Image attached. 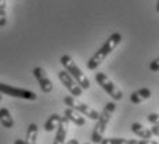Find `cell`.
Instances as JSON below:
<instances>
[{
    "label": "cell",
    "instance_id": "6da1fadb",
    "mask_svg": "<svg viewBox=\"0 0 159 144\" xmlns=\"http://www.w3.org/2000/svg\"><path fill=\"white\" fill-rule=\"evenodd\" d=\"M120 42H122V35L119 32L112 33V35L105 40V43H104L101 47H100L98 50H97L96 53L90 57V60H89L87 64H86L87 68L90 69V71L97 69L102 64V61H105V58L108 57L116 47H118V44L120 43Z\"/></svg>",
    "mask_w": 159,
    "mask_h": 144
},
{
    "label": "cell",
    "instance_id": "7a4b0ae2",
    "mask_svg": "<svg viewBox=\"0 0 159 144\" xmlns=\"http://www.w3.org/2000/svg\"><path fill=\"white\" fill-rule=\"evenodd\" d=\"M115 109H116V104L114 101H108V103L105 104L104 109L101 111V114H100L98 121H96V126H94L93 133H91V143L101 144V142L104 140V134H105L107 126H108Z\"/></svg>",
    "mask_w": 159,
    "mask_h": 144
},
{
    "label": "cell",
    "instance_id": "3957f363",
    "mask_svg": "<svg viewBox=\"0 0 159 144\" xmlns=\"http://www.w3.org/2000/svg\"><path fill=\"white\" fill-rule=\"evenodd\" d=\"M60 63L62 64V67L65 68V71L69 72V75L78 82L79 86L83 89V90L84 89H90V81H89V78L82 72V69L76 65V63L73 61V58L71 56L64 54V56L60 58Z\"/></svg>",
    "mask_w": 159,
    "mask_h": 144
},
{
    "label": "cell",
    "instance_id": "277c9868",
    "mask_svg": "<svg viewBox=\"0 0 159 144\" xmlns=\"http://www.w3.org/2000/svg\"><path fill=\"white\" fill-rule=\"evenodd\" d=\"M64 103H65L66 105L69 107V108H73V109H76L78 112H80L83 116H87V118L93 119V121H98V118H100L98 112H97L94 108H91L90 105H87L86 103L78 100L76 97L66 96L65 99H64Z\"/></svg>",
    "mask_w": 159,
    "mask_h": 144
},
{
    "label": "cell",
    "instance_id": "5b68a950",
    "mask_svg": "<svg viewBox=\"0 0 159 144\" xmlns=\"http://www.w3.org/2000/svg\"><path fill=\"white\" fill-rule=\"evenodd\" d=\"M96 82L104 89V90H105V93L108 94L112 100L119 101V100L123 99V93H122V90L116 86V85L104 72H97L96 73Z\"/></svg>",
    "mask_w": 159,
    "mask_h": 144
},
{
    "label": "cell",
    "instance_id": "8992f818",
    "mask_svg": "<svg viewBox=\"0 0 159 144\" xmlns=\"http://www.w3.org/2000/svg\"><path fill=\"white\" fill-rule=\"evenodd\" d=\"M0 93L8 94V96L17 97V99H24V100L33 101L38 99L35 91L26 90V89H21V87H15V86H11V85H7V83H2V82H0Z\"/></svg>",
    "mask_w": 159,
    "mask_h": 144
},
{
    "label": "cell",
    "instance_id": "52a82bcc",
    "mask_svg": "<svg viewBox=\"0 0 159 144\" xmlns=\"http://www.w3.org/2000/svg\"><path fill=\"white\" fill-rule=\"evenodd\" d=\"M58 78H60L61 83H62L64 86L68 89V91L72 94L73 97H80L82 94H83V89L79 86L78 82H76L75 79H73L72 76L69 75V72H66L65 69L58 72Z\"/></svg>",
    "mask_w": 159,
    "mask_h": 144
},
{
    "label": "cell",
    "instance_id": "ba28073f",
    "mask_svg": "<svg viewBox=\"0 0 159 144\" xmlns=\"http://www.w3.org/2000/svg\"><path fill=\"white\" fill-rule=\"evenodd\" d=\"M32 73H33V76L36 78L39 86H40V90L43 91V93L48 94V93L53 91V83H51L50 78H48L47 72L44 71V68H42V67H35Z\"/></svg>",
    "mask_w": 159,
    "mask_h": 144
},
{
    "label": "cell",
    "instance_id": "9c48e42d",
    "mask_svg": "<svg viewBox=\"0 0 159 144\" xmlns=\"http://www.w3.org/2000/svg\"><path fill=\"white\" fill-rule=\"evenodd\" d=\"M68 128H69L68 118L62 116V119H61L60 125H58V128H57V133H56V137H54L53 144H65L66 134H68Z\"/></svg>",
    "mask_w": 159,
    "mask_h": 144
},
{
    "label": "cell",
    "instance_id": "30bf717a",
    "mask_svg": "<svg viewBox=\"0 0 159 144\" xmlns=\"http://www.w3.org/2000/svg\"><path fill=\"white\" fill-rule=\"evenodd\" d=\"M64 116H66L68 118L69 122H72V123H75L76 126H84L86 125V119H84V116L80 114V112H78L76 109L73 108H65V111H64Z\"/></svg>",
    "mask_w": 159,
    "mask_h": 144
},
{
    "label": "cell",
    "instance_id": "8fae6325",
    "mask_svg": "<svg viewBox=\"0 0 159 144\" xmlns=\"http://www.w3.org/2000/svg\"><path fill=\"white\" fill-rule=\"evenodd\" d=\"M130 129L136 136L141 137L143 140H149V139H152V136H154V133H152L151 129H147V128H144L141 123H139V122L131 123Z\"/></svg>",
    "mask_w": 159,
    "mask_h": 144
},
{
    "label": "cell",
    "instance_id": "7c38bea8",
    "mask_svg": "<svg viewBox=\"0 0 159 144\" xmlns=\"http://www.w3.org/2000/svg\"><path fill=\"white\" fill-rule=\"evenodd\" d=\"M0 123L6 129H13L14 128V118L11 116L7 108H0Z\"/></svg>",
    "mask_w": 159,
    "mask_h": 144
},
{
    "label": "cell",
    "instance_id": "4fadbf2b",
    "mask_svg": "<svg viewBox=\"0 0 159 144\" xmlns=\"http://www.w3.org/2000/svg\"><path fill=\"white\" fill-rule=\"evenodd\" d=\"M38 125L36 123H30L26 130V137H25V144H36L38 142Z\"/></svg>",
    "mask_w": 159,
    "mask_h": 144
},
{
    "label": "cell",
    "instance_id": "5bb4252c",
    "mask_svg": "<svg viewBox=\"0 0 159 144\" xmlns=\"http://www.w3.org/2000/svg\"><path fill=\"white\" fill-rule=\"evenodd\" d=\"M61 119H62V116L58 115V114H51L48 116V119L44 123V130L46 132H53L54 129H57L58 125H60Z\"/></svg>",
    "mask_w": 159,
    "mask_h": 144
},
{
    "label": "cell",
    "instance_id": "9a60e30c",
    "mask_svg": "<svg viewBox=\"0 0 159 144\" xmlns=\"http://www.w3.org/2000/svg\"><path fill=\"white\" fill-rule=\"evenodd\" d=\"M101 144H139V142L134 139H122V137H108L104 139Z\"/></svg>",
    "mask_w": 159,
    "mask_h": 144
},
{
    "label": "cell",
    "instance_id": "2e32d148",
    "mask_svg": "<svg viewBox=\"0 0 159 144\" xmlns=\"http://www.w3.org/2000/svg\"><path fill=\"white\" fill-rule=\"evenodd\" d=\"M7 0H0V28H4L7 24Z\"/></svg>",
    "mask_w": 159,
    "mask_h": 144
},
{
    "label": "cell",
    "instance_id": "e0dca14e",
    "mask_svg": "<svg viewBox=\"0 0 159 144\" xmlns=\"http://www.w3.org/2000/svg\"><path fill=\"white\" fill-rule=\"evenodd\" d=\"M130 101L133 104H141L144 100H143V97L139 94V91H133V93L130 94Z\"/></svg>",
    "mask_w": 159,
    "mask_h": 144
},
{
    "label": "cell",
    "instance_id": "ac0fdd59",
    "mask_svg": "<svg viewBox=\"0 0 159 144\" xmlns=\"http://www.w3.org/2000/svg\"><path fill=\"white\" fill-rule=\"evenodd\" d=\"M137 91H139V94L143 97V100H148L149 97H151V90H149L148 87H141Z\"/></svg>",
    "mask_w": 159,
    "mask_h": 144
},
{
    "label": "cell",
    "instance_id": "d6986e66",
    "mask_svg": "<svg viewBox=\"0 0 159 144\" xmlns=\"http://www.w3.org/2000/svg\"><path fill=\"white\" fill-rule=\"evenodd\" d=\"M149 69H151L152 72H159V57L155 58L154 61H151V64H149Z\"/></svg>",
    "mask_w": 159,
    "mask_h": 144
},
{
    "label": "cell",
    "instance_id": "ffe728a7",
    "mask_svg": "<svg viewBox=\"0 0 159 144\" xmlns=\"http://www.w3.org/2000/svg\"><path fill=\"white\" fill-rule=\"evenodd\" d=\"M148 121L151 122L152 125H157V126H159V114H149L148 115Z\"/></svg>",
    "mask_w": 159,
    "mask_h": 144
},
{
    "label": "cell",
    "instance_id": "44dd1931",
    "mask_svg": "<svg viewBox=\"0 0 159 144\" xmlns=\"http://www.w3.org/2000/svg\"><path fill=\"white\" fill-rule=\"evenodd\" d=\"M151 130H152V133H154V136H158L159 137V126H157V125H152Z\"/></svg>",
    "mask_w": 159,
    "mask_h": 144
},
{
    "label": "cell",
    "instance_id": "7402d4cb",
    "mask_svg": "<svg viewBox=\"0 0 159 144\" xmlns=\"http://www.w3.org/2000/svg\"><path fill=\"white\" fill-rule=\"evenodd\" d=\"M139 144H158V143L155 142V140H151V139H149V140H140Z\"/></svg>",
    "mask_w": 159,
    "mask_h": 144
},
{
    "label": "cell",
    "instance_id": "603a6c76",
    "mask_svg": "<svg viewBox=\"0 0 159 144\" xmlns=\"http://www.w3.org/2000/svg\"><path fill=\"white\" fill-rule=\"evenodd\" d=\"M65 144H79V140L78 139H71V140H68Z\"/></svg>",
    "mask_w": 159,
    "mask_h": 144
},
{
    "label": "cell",
    "instance_id": "cb8c5ba5",
    "mask_svg": "<svg viewBox=\"0 0 159 144\" xmlns=\"http://www.w3.org/2000/svg\"><path fill=\"white\" fill-rule=\"evenodd\" d=\"M14 144H25V140H22V139H17Z\"/></svg>",
    "mask_w": 159,
    "mask_h": 144
},
{
    "label": "cell",
    "instance_id": "d4e9b609",
    "mask_svg": "<svg viewBox=\"0 0 159 144\" xmlns=\"http://www.w3.org/2000/svg\"><path fill=\"white\" fill-rule=\"evenodd\" d=\"M157 11H158V13H159V0H158V2H157Z\"/></svg>",
    "mask_w": 159,
    "mask_h": 144
},
{
    "label": "cell",
    "instance_id": "484cf974",
    "mask_svg": "<svg viewBox=\"0 0 159 144\" xmlns=\"http://www.w3.org/2000/svg\"><path fill=\"white\" fill-rule=\"evenodd\" d=\"M2 100H3V94L0 93V101H2Z\"/></svg>",
    "mask_w": 159,
    "mask_h": 144
},
{
    "label": "cell",
    "instance_id": "4316f807",
    "mask_svg": "<svg viewBox=\"0 0 159 144\" xmlns=\"http://www.w3.org/2000/svg\"><path fill=\"white\" fill-rule=\"evenodd\" d=\"M84 144H91V143H84Z\"/></svg>",
    "mask_w": 159,
    "mask_h": 144
}]
</instances>
